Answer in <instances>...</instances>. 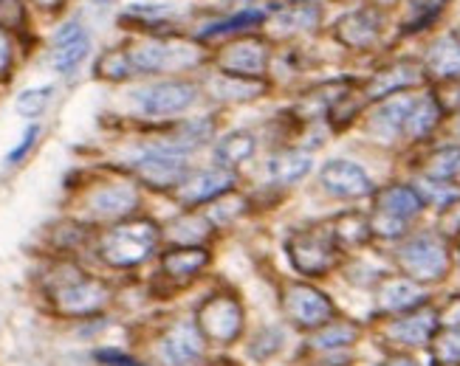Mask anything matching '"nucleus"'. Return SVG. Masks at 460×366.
I'll return each instance as SVG.
<instances>
[{
  "instance_id": "obj_14",
  "label": "nucleus",
  "mask_w": 460,
  "mask_h": 366,
  "mask_svg": "<svg viewBox=\"0 0 460 366\" xmlns=\"http://www.w3.org/2000/svg\"><path fill=\"white\" fill-rule=\"evenodd\" d=\"M232 187H234V175L224 167H217V170H204L198 175H190L181 187L175 189V197L181 200L184 206H198V203L224 197L226 192H232Z\"/></svg>"
},
{
  "instance_id": "obj_19",
  "label": "nucleus",
  "mask_w": 460,
  "mask_h": 366,
  "mask_svg": "<svg viewBox=\"0 0 460 366\" xmlns=\"http://www.w3.org/2000/svg\"><path fill=\"white\" fill-rule=\"evenodd\" d=\"M421 209H424V197L412 187H404V183H393V187L376 195V212L390 214L395 220L410 222L415 214H421Z\"/></svg>"
},
{
  "instance_id": "obj_26",
  "label": "nucleus",
  "mask_w": 460,
  "mask_h": 366,
  "mask_svg": "<svg viewBox=\"0 0 460 366\" xmlns=\"http://www.w3.org/2000/svg\"><path fill=\"white\" fill-rule=\"evenodd\" d=\"M441 113L444 110H441V105H438L435 96H424V99L412 101V110L407 116L404 133L410 138H427L438 127V121H441Z\"/></svg>"
},
{
  "instance_id": "obj_30",
  "label": "nucleus",
  "mask_w": 460,
  "mask_h": 366,
  "mask_svg": "<svg viewBox=\"0 0 460 366\" xmlns=\"http://www.w3.org/2000/svg\"><path fill=\"white\" fill-rule=\"evenodd\" d=\"M209 237V222L204 217L184 214L175 222H170V240H175L178 246H198Z\"/></svg>"
},
{
  "instance_id": "obj_29",
  "label": "nucleus",
  "mask_w": 460,
  "mask_h": 366,
  "mask_svg": "<svg viewBox=\"0 0 460 366\" xmlns=\"http://www.w3.org/2000/svg\"><path fill=\"white\" fill-rule=\"evenodd\" d=\"M252 155H254V138L249 133H229L221 138V144L215 147V158L224 170L246 164Z\"/></svg>"
},
{
  "instance_id": "obj_40",
  "label": "nucleus",
  "mask_w": 460,
  "mask_h": 366,
  "mask_svg": "<svg viewBox=\"0 0 460 366\" xmlns=\"http://www.w3.org/2000/svg\"><path fill=\"white\" fill-rule=\"evenodd\" d=\"M279 344H283V336H279V330H274V327H269V330H263L257 338H254V358H269V355H274L277 350H279Z\"/></svg>"
},
{
  "instance_id": "obj_52",
  "label": "nucleus",
  "mask_w": 460,
  "mask_h": 366,
  "mask_svg": "<svg viewBox=\"0 0 460 366\" xmlns=\"http://www.w3.org/2000/svg\"><path fill=\"white\" fill-rule=\"evenodd\" d=\"M133 366H138V363H133Z\"/></svg>"
},
{
  "instance_id": "obj_41",
  "label": "nucleus",
  "mask_w": 460,
  "mask_h": 366,
  "mask_svg": "<svg viewBox=\"0 0 460 366\" xmlns=\"http://www.w3.org/2000/svg\"><path fill=\"white\" fill-rule=\"evenodd\" d=\"M0 23L6 29H20L26 23V12L20 0H0Z\"/></svg>"
},
{
  "instance_id": "obj_42",
  "label": "nucleus",
  "mask_w": 460,
  "mask_h": 366,
  "mask_svg": "<svg viewBox=\"0 0 460 366\" xmlns=\"http://www.w3.org/2000/svg\"><path fill=\"white\" fill-rule=\"evenodd\" d=\"M438 324H441L444 330H460V296H452L444 310L438 313Z\"/></svg>"
},
{
  "instance_id": "obj_21",
  "label": "nucleus",
  "mask_w": 460,
  "mask_h": 366,
  "mask_svg": "<svg viewBox=\"0 0 460 366\" xmlns=\"http://www.w3.org/2000/svg\"><path fill=\"white\" fill-rule=\"evenodd\" d=\"M424 68L438 79H460V43L455 34L435 39L427 51Z\"/></svg>"
},
{
  "instance_id": "obj_18",
  "label": "nucleus",
  "mask_w": 460,
  "mask_h": 366,
  "mask_svg": "<svg viewBox=\"0 0 460 366\" xmlns=\"http://www.w3.org/2000/svg\"><path fill=\"white\" fill-rule=\"evenodd\" d=\"M427 301V291L410 276L385 279L378 284V308L385 313H410Z\"/></svg>"
},
{
  "instance_id": "obj_16",
  "label": "nucleus",
  "mask_w": 460,
  "mask_h": 366,
  "mask_svg": "<svg viewBox=\"0 0 460 366\" xmlns=\"http://www.w3.org/2000/svg\"><path fill=\"white\" fill-rule=\"evenodd\" d=\"M138 206V192L130 183H108L88 195V209L102 220L128 217Z\"/></svg>"
},
{
  "instance_id": "obj_32",
  "label": "nucleus",
  "mask_w": 460,
  "mask_h": 366,
  "mask_svg": "<svg viewBox=\"0 0 460 366\" xmlns=\"http://www.w3.org/2000/svg\"><path fill=\"white\" fill-rule=\"evenodd\" d=\"M266 17H269L266 9H257V6L243 9L240 14H234L229 20H221V23H212L209 29H204L201 31V39H212V37H221V34H232V31H240V29H249L254 23H263Z\"/></svg>"
},
{
  "instance_id": "obj_22",
  "label": "nucleus",
  "mask_w": 460,
  "mask_h": 366,
  "mask_svg": "<svg viewBox=\"0 0 460 366\" xmlns=\"http://www.w3.org/2000/svg\"><path fill=\"white\" fill-rule=\"evenodd\" d=\"M209 266V254L201 246H178L162 257V268L172 279H192Z\"/></svg>"
},
{
  "instance_id": "obj_43",
  "label": "nucleus",
  "mask_w": 460,
  "mask_h": 366,
  "mask_svg": "<svg viewBox=\"0 0 460 366\" xmlns=\"http://www.w3.org/2000/svg\"><path fill=\"white\" fill-rule=\"evenodd\" d=\"M12 57H14V51H12V37H9L6 26L0 23V76H9V71H12Z\"/></svg>"
},
{
  "instance_id": "obj_31",
  "label": "nucleus",
  "mask_w": 460,
  "mask_h": 366,
  "mask_svg": "<svg viewBox=\"0 0 460 366\" xmlns=\"http://www.w3.org/2000/svg\"><path fill=\"white\" fill-rule=\"evenodd\" d=\"M447 0H404L407 14H404V31H421L432 20L441 14Z\"/></svg>"
},
{
  "instance_id": "obj_47",
  "label": "nucleus",
  "mask_w": 460,
  "mask_h": 366,
  "mask_svg": "<svg viewBox=\"0 0 460 366\" xmlns=\"http://www.w3.org/2000/svg\"><path fill=\"white\" fill-rule=\"evenodd\" d=\"M34 4L40 6V9H59L66 4V0H34Z\"/></svg>"
},
{
  "instance_id": "obj_37",
  "label": "nucleus",
  "mask_w": 460,
  "mask_h": 366,
  "mask_svg": "<svg viewBox=\"0 0 460 366\" xmlns=\"http://www.w3.org/2000/svg\"><path fill=\"white\" fill-rule=\"evenodd\" d=\"M212 91L221 93L224 99H254L260 93V83L254 79H237V76H224L221 83H212Z\"/></svg>"
},
{
  "instance_id": "obj_39",
  "label": "nucleus",
  "mask_w": 460,
  "mask_h": 366,
  "mask_svg": "<svg viewBox=\"0 0 460 366\" xmlns=\"http://www.w3.org/2000/svg\"><path fill=\"white\" fill-rule=\"evenodd\" d=\"M243 209H246V200L232 195V192H226L224 197H217V206L209 212V217H212V222H229L232 217H237Z\"/></svg>"
},
{
  "instance_id": "obj_7",
  "label": "nucleus",
  "mask_w": 460,
  "mask_h": 366,
  "mask_svg": "<svg viewBox=\"0 0 460 366\" xmlns=\"http://www.w3.org/2000/svg\"><path fill=\"white\" fill-rule=\"evenodd\" d=\"M187 152L175 150L170 144H158L145 152V158L136 161V175L142 178L150 189H178L190 178L187 175Z\"/></svg>"
},
{
  "instance_id": "obj_38",
  "label": "nucleus",
  "mask_w": 460,
  "mask_h": 366,
  "mask_svg": "<svg viewBox=\"0 0 460 366\" xmlns=\"http://www.w3.org/2000/svg\"><path fill=\"white\" fill-rule=\"evenodd\" d=\"M54 88L51 85H43V88H29L17 96V110L23 113V116H37V113H43V108L49 105V99H51Z\"/></svg>"
},
{
  "instance_id": "obj_35",
  "label": "nucleus",
  "mask_w": 460,
  "mask_h": 366,
  "mask_svg": "<svg viewBox=\"0 0 460 366\" xmlns=\"http://www.w3.org/2000/svg\"><path fill=\"white\" fill-rule=\"evenodd\" d=\"M130 71H133L130 54L119 51V48L105 51L102 57H99V63H96V74L105 76V79H113V83H122V79H128Z\"/></svg>"
},
{
  "instance_id": "obj_28",
  "label": "nucleus",
  "mask_w": 460,
  "mask_h": 366,
  "mask_svg": "<svg viewBox=\"0 0 460 366\" xmlns=\"http://www.w3.org/2000/svg\"><path fill=\"white\" fill-rule=\"evenodd\" d=\"M331 231H333V240L336 246H362L367 242V237L373 234L370 231V220L362 217L358 212H348V214H339L333 222H331Z\"/></svg>"
},
{
  "instance_id": "obj_11",
  "label": "nucleus",
  "mask_w": 460,
  "mask_h": 366,
  "mask_svg": "<svg viewBox=\"0 0 460 366\" xmlns=\"http://www.w3.org/2000/svg\"><path fill=\"white\" fill-rule=\"evenodd\" d=\"M382 12L376 6H365L348 12L342 20L336 23V39L342 46L353 48V51H367L376 46L378 34H382Z\"/></svg>"
},
{
  "instance_id": "obj_25",
  "label": "nucleus",
  "mask_w": 460,
  "mask_h": 366,
  "mask_svg": "<svg viewBox=\"0 0 460 366\" xmlns=\"http://www.w3.org/2000/svg\"><path fill=\"white\" fill-rule=\"evenodd\" d=\"M358 338V327L350 321H328L325 327L314 330L308 347L319 353H331V350H342Z\"/></svg>"
},
{
  "instance_id": "obj_13",
  "label": "nucleus",
  "mask_w": 460,
  "mask_h": 366,
  "mask_svg": "<svg viewBox=\"0 0 460 366\" xmlns=\"http://www.w3.org/2000/svg\"><path fill=\"white\" fill-rule=\"evenodd\" d=\"M323 187L333 195V197H342V200H356V197H365L373 192V183L367 178V172L353 164V161H328L325 170H323Z\"/></svg>"
},
{
  "instance_id": "obj_12",
  "label": "nucleus",
  "mask_w": 460,
  "mask_h": 366,
  "mask_svg": "<svg viewBox=\"0 0 460 366\" xmlns=\"http://www.w3.org/2000/svg\"><path fill=\"white\" fill-rule=\"evenodd\" d=\"M198 91L190 83H158L145 88L142 93H136L138 105L147 116H172V113H181L187 110L192 101H195Z\"/></svg>"
},
{
  "instance_id": "obj_23",
  "label": "nucleus",
  "mask_w": 460,
  "mask_h": 366,
  "mask_svg": "<svg viewBox=\"0 0 460 366\" xmlns=\"http://www.w3.org/2000/svg\"><path fill=\"white\" fill-rule=\"evenodd\" d=\"M412 101L410 96H395V99H387L382 108L373 113V121H370V130L378 133L382 138H395L398 133H404V125H407V116L412 110Z\"/></svg>"
},
{
  "instance_id": "obj_20",
  "label": "nucleus",
  "mask_w": 460,
  "mask_h": 366,
  "mask_svg": "<svg viewBox=\"0 0 460 366\" xmlns=\"http://www.w3.org/2000/svg\"><path fill=\"white\" fill-rule=\"evenodd\" d=\"M271 20L283 34H296L316 29L319 20H323V12H319L314 0H294V4L271 9Z\"/></svg>"
},
{
  "instance_id": "obj_10",
  "label": "nucleus",
  "mask_w": 460,
  "mask_h": 366,
  "mask_svg": "<svg viewBox=\"0 0 460 366\" xmlns=\"http://www.w3.org/2000/svg\"><path fill=\"white\" fill-rule=\"evenodd\" d=\"M424 79H427V68L421 63H415V59H398V63H393V65H387V68H382L378 74L370 76V83L365 85V96L378 101V99L395 96L398 91L421 85Z\"/></svg>"
},
{
  "instance_id": "obj_51",
  "label": "nucleus",
  "mask_w": 460,
  "mask_h": 366,
  "mask_svg": "<svg viewBox=\"0 0 460 366\" xmlns=\"http://www.w3.org/2000/svg\"><path fill=\"white\" fill-rule=\"evenodd\" d=\"M457 180H460V170H457Z\"/></svg>"
},
{
  "instance_id": "obj_8",
  "label": "nucleus",
  "mask_w": 460,
  "mask_h": 366,
  "mask_svg": "<svg viewBox=\"0 0 460 366\" xmlns=\"http://www.w3.org/2000/svg\"><path fill=\"white\" fill-rule=\"evenodd\" d=\"M269 43L260 37H240L229 43L221 54H217V68L224 76H237V79H260L269 71Z\"/></svg>"
},
{
  "instance_id": "obj_33",
  "label": "nucleus",
  "mask_w": 460,
  "mask_h": 366,
  "mask_svg": "<svg viewBox=\"0 0 460 366\" xmlns=\"http://www.w3.org/2000/svg\"><path fill=\"white\" fill-rule=\"evenodd\" d=\"M212 138V121L209 118H195V121H187V125H181V130H178V135L172 141H167L170 147L175 150H192V147H201L207 144V141Z\"/></svg>"
},
{
  "instance_id": "obj_44",
  "label": "nucleus",
  "mask_w": 460,
  "mask_h": 366,
  "mask_svg": "<svg viewBox=\"0 0 460 366\" xmlns=\"http://www.w3.org/2000/svg\"><path fill=\"white\" fill-rule=\"evenodd\" d=\"M441 229H444V234H457L460 237V200L449 203V206L444 209Z\"/></svg>"
},
{
  "instance_id": "obj_45",
  "label": "nucleus",
  "mask_w": 460,
  "mask_h": 366,
  "mask_svg": "<svg viewBox=\"0 0 460 366\" xmlns=\"http://www.w3.org/2000/svg\"><path fill=\"white\" fill-rule=\"evenodd\" d=\"M40 135V127L37 125H31L26 133H23V138H20V144L9 152V164H14V161H20V158H23L29 150H31V144H34V138Z\"/></svg>"
},
{
  "instance_id": "obj_24",
  "label": "nucleus",
  "mask_w": 460,
  "mask_h": 366,
  "mask_svg": "<svg viewBox=\"0 0 460 366\" xmlns=\"http://www.w3.org/2000/svg\"><path fill=\"white\" fill-rule=\"evenodd\" d=\"M181 48H172L170 43H162V39H150V43H142L130 51V63L133 71L138 74H155V71H164L172 68V54H178Z\"/></svg>"
},
{
  "instance_id": "obj_27",
  "label": "nucleus",
  "mask_w": 460,
  "mask_h": 366,
  "mask_svg": "<svg viewBox=\"0 0 460 366\" xmlns=\"http://www.w3.org/2000/svg\"><path fill=\"white\" fill-rule=\"evenodd\" d=\"M269 167L277 183H294L311 172V155L305 150H283L271 158Z\"/></svg>"
},
{
  "instance_id": "obj_48",
  "label": "nucleus",
  "mask_w": 460,
  "mask_h": 366,
  "mask_svg": "<svg viewBox=\"0 0 460 366\" xmlns=\"http://www.w3.org/2000/svg\"><path fill=\"white\" fill-rule=\"evenodd\" d=\"M93 4H99V6H108V4H111V0H93Z\"/></svg>"
},
{
  "instance_id": "obj_3",
  "label": "nucleus",
  "mask_w": 460,
  "mask_h": 366,
  "mask_svg": "<svg viewBox=\"0 0 460 366\" xmlns=\"http://www.w3.org/2000/svg\"><path fill=\"white\" fill-rule=\"evenodd\" d=\"M398 266L412 282H438L449 271V248L444 237L418 234L398 248Z\"/></svg>"
},
{
  "instance_id": "obj_17",
  "label": "nucleus",
  "mask_w": 460,
  "mask_h": 366,
  "mask_svg": "<svg viewBox=\"0 0 460 366\" xmlns=\"http://www.w3.org/2000/svg\"><path fill=\"white\" fill-rule=\"evenodd\" d=\"M438 327L441 324H438V313L432 308H415L407 316L395 318L387 336L398 344H407V347H424V344L435 338Z\"/></svg>"
},
{
  "instance_id": "obj_4",
  "label": "nucleus",
  "mask_w": 460,
  "mask_h": 366,
  "mask_svg": "<svg viewBox=\"0 0 460 366\" xmlns=\"http://www.w3.org/2000/svg\"><path fill=\"white\" fill-rule=\"evenodd\" d=\"M286 248H288L294 268L305 276H323L333 268V262H336V240H333L331 226L296 231L294 237H288Z\"/></svg>"
},
{
  "instance_id": "obj_9",
  "label": "nucleus",
  "mask_w": 460,
  "mask_h": 366,
  "mask_svg": "<svg viewBox=\"0 0 460 366\" xmlns=\"http://www.w3.org/2000/svg\"><path fill=\"white\" fill-rule=\"evenodd\" d=\"M162 358L170 366H195L204 358V333L195 321H175L162 338Z\"/></svg>"
},
{
  "instance_id": "obj_50",
  "label": "nucleus",
  "mask_w": 460,
  "mask_h": 366,
  "mask_svg": "<svg viewBox=\"0 0 460 366\" xmlns=\"http://www.w3.org/2000/svg\"><path fill=\"white\" fill-rule=\"evenodd\" d=\"M455 37H457V43H460V31H457V34H455Z\"/></svg>"
},
{
  "instance_id": "obj_6",
  "label": "nucleus",
  "mask_w": 460,
  "mask_h": 366,
  "mask_svg": "<svg viewBox=\"0 0 460 366\" xmlns=\"http://www.w3.org/2000/svg\"><path fill=\"white\" fill-rule=\"evenodd\" d=\"M195 324L201 333L217 344H232L240 333H243V308L240 301L229 293H215L209 296L195 313Z\"/></svg>"
},
{
  "instance_id": "obj_46",
  "label": "nucleus",
  "mask_w": 460,
  "mask_h": 366,
  "mask_svg": "<svg viewBox=\"0 0 460 366\" xmlns=\"http://www.w3.org/2000/svg\"><path fill=\"white\" fill-rule=\"evenodd\" d=\"M385 366H418V363L412 358H407V355H390L385 361Z\"/></svg>"
},
{
  "instance_id": "obj_1",
  "label": "nucleus",
  "mask_w": 460,
  "mask_h": 366,
  "mask_svg": "<svg viewBox=\"0 0 460 366\" xmlns=\"http://www.w3.org/2000/svg\"><path fill=\"white\" fill-rule=\"evenodd\" d=\"M158 237H162V231H158V226L147 217L122 220L102 234L99 254H102V259L113 268H133L153 257Z\"/></svg>"
},
{
  "instance_id": "obj_36",
  "label": "nucleus",
  "mask_w": 460,
  "mask_h": 366,
  "mask_svg": "<svg viewBox=\"0 0 460 366\" xmlns=\"http://www.w3.org/2000/svg\"><path fill=\"white\" fill-rule=\"evenodd\" d=\"M432 355L441 366H457L460 363V330H444L432 338Z\"/></svg>"
},
{
  "instance_id": "obj_15",
  "label": "nucleus",
  "mask_w": 460,
  "mask_h": 366,
  "mask_svg": "<svg viewBox=\"0 0 460 366\" xmlns=\"http://www.w3.org/2000/svg\"><path fill=\"white\" fill-rule=\"evenodd\" d=\"M88 48H91V37L88 31L71 20L63 29L57 31V39H54V68L63 74V76H71L79 63L88 57Z\"/></svg>"
},
{
  "instance_id": "obj_34",
  "label": "nucleus",
  "mask_w": 460,
  "mask_h": 366,
  "mask_svg": "<svg viewBox=\"0 0 460 366\" xmlns=\"http://www.w3.org/2000/svg\"><path fill=\"white\" fill-rule=\"evenodd\" d=\"M457 170H460V147L435 150L427 158V175L432 180H452L457 178Z\"/></svg>"
},
{
  "instance_id": "obj_49",
  "label": "nucleus",
  "mask_w": 460,
  "mask_h": 366,
  "mask_svg": "<svg viewBox=\"0 0 460 366\" xmlns=\"http://www.w3.org/2000/svg\"><path fill=\"white\" fill-rule=\"evenodd\" d=\"M457 133H460V118H457Z\"/></svg>"
},
{
  "instance_id": "obj_5",
  "label": "nucleus",
  "mask_w": 460,
  "mask_h": 366,
  "mask_svg": "<svg viewBox=\"0 0 460 366\" xmlns=\"http://www.w3.org/2000/svg\"><path fill=\"white\" fill-rule=\"evenodd\" d=\"M283 310L294 327L319 330L333 318V301L305 282H291L283 291Z\"/></svg>"
},
{
  "instance_id": "obj_2",
  "label": "nucleus",
  "mask_w": 460,
  "mask_h": 366,
  "mask_svg": "<svg viewBox=\"0 0 460 366\" xmlns=\"http://www.w3.org/2000/svg\"><path fill=\"white\" fill-rule=\"evenodd\" d=\"M49 296L54 301L57 313L63 316H91L105 308L111 291L102 282L88 276L74 266H59L57 276L49 284Z\"/></svg>"
}]
</instances>
